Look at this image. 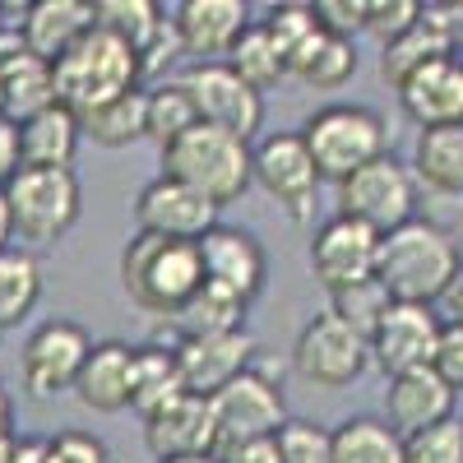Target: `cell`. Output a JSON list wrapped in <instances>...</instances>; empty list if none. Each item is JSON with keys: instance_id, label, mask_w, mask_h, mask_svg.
I'll return each mask as SVG.
<instances>
[{"instance_id": "29", "label": "cell", "mask_w": 463, "mask_h": 463, "mask_svg": "<svg viewBox=\"0 0 463 463\" xmlns=\"http://www.w3.org/2000/svg\"><path fill=\"white\" fill-rule=\"evenodd\" d=\"M412 176L445 200H463V126L421 130L412 148Z\"/></svg>"}, {"instance_id": "10", "label": "cell", "mask_w": 463, "mask_h": 463, "mask_svg": "<svg viewBox=\"0 0 463 463\" xmlns=\"http://www.w3.org/2000/svg\"><path fill=\"white\" fill-rule=\"evenodd\" d=\"M371 362V347L362 334H353L334 311H320L301 325L292 343V366L316 390H347Z\"/></svg>"}, {"instance_id": "2", "label": "cell", "mask_w": 463, "mask_h": 463, "mask_svg": "<svg viewBox=\"0 0 463 463\" xmlns=\"http://www.w3.org/2000/svg\"><path fill=\"white\" fill-rule=\"evenodd\" d=\"M121 283L126 297L148 316H176L181 306L204 288V260L195 241H167L135 232L121 250Z\"/></svg>"}, {"instance_id": "38", "label": "cell", "mask_w": 463, "mask_h": 463, "mask_svg": "<svg viewBox=\"0 0 463 463\" xmlns=\"http://www.w3.org/2000/svg\"><path fill=\"white\" fill-rule=\"evenodd\" d=\"M403 458L408 463H463V421H436V427L403 436Z\"/></svg>"}, {"instance_id": "46", "label": "cell", "mask_w": 463, "mask_h": 463, "mask_svg": "<svg viewBox=\"0 0 463 463\" xmlns=\"http://www.w3.org/2000/svg\"><path fill=\"white\" fill-rule=\"evenodd\" d=\"M440 320L445 325H463V264H458V274L449 279V288L440 292Z\"/></svg>"}, {"instance_id": "9", "label": "cell", "mask_w": 463, "mask_h": 463, "mask_svg": "<svg viewBox=\"0 0 463 463\" xmlns=\"http://www.w3.org/2000/svg\"><path fill=\"white\" fill-rule=\"evenodd\" d=\"M93 353V338L84 325L74 320H47L37 325L24 343V357H19V380H24V394L47 403L65 390H74L84 362Z\"/></svg>"}, {"instance_id": "49", "label": "cell", "mask_w": 463, "mask_h": 463, "mask_svg": "<svg viewBox=\"0 0 463 463\" xmlns=\"http://www.w3.org/2000/svg\"><path fill=\"white\" fill-rule=\"evenodd\" d=\"M158 463H218V454H190V458H158Z\"/></svg>"}, {"instance_id": "19", "label": "cell", "mask_w": 463, "mask_h": 463, "mask_svg": "<svg viewBox=\"0 0 463 463\" xmlns=\"http://www.w3.org/2000/svg\"><path fill=\"white\" fill-rule=\"evenodd\" d=\"M144 440L153 458H190V454H218L213 408L200 394H181L153 417H144Z\"/></svg>"}, {"instance_id": "18", "label": "cell", "mask_w": 463, "mask_h": 463, "mask_svg": "<svg viewBox=\"0 0 463 463\" xmlns=\"http://www.w3.org/2000/svg\"><path fill=\"white\" fill-rule=\"evenodd\" d=\"M172 28L185 56L218 61L232 56V47L250 28V5L246 0H181L172 10Z\"/></svg>"}, {"instance_id": "16", "label": "cell", "mask_w": 463, "mask_h": 463, "mask_svg": "<svg viewBox=\"0 0 463 463\" xmlns=\"http://www.w3.org/2000/svg\"><path fill=\"white\" fill-rule=\"evenodd\" d=\"M200 260H204V283L232 292L237 301H255L269 283V255L260 246L255 232L246 227H227L218 222L209 237L200 241Z\"/></svg>"}, {"instance_id": "36", "label": "cell", "mask_w": 463, "mask_h": 463, "mask_svg": "<svg viewBox=\"0 0 463 463\" xmlns=\"http://www.w3.org/2000/svg\"><path fill=\"white\" fill-rule=\"evenodd\" d=\"M390 306H394V297L384 292L380 279L357 283V288H347V292H334V297H329V311H334L347 329H353V334H362L366 343H371V334L380 329V320L390 316Z\"/></svg>"}, {"instance_id": "28", "label": "cell", "mask_w": 463, "mask_h": 463, "mask_svg": "<svg viewBox=\"0 0 463 463\" xmlns=\"http://www.w3.org/2000/svg\"><path fill=\"white\" fill-rule=\"evenodd\" d=\"M329 463H408L403 436L384 417L357 412L329 431Z\"/></svg>"}, {"instance_id": "23", "label": "cell", "mask_w": 463, "mask_h": 463, "mask_svg": "<svg viewBox=\"0 0 463 463\" xmlns=\"http://www.w3.org/2000/svg\"><path fill=\"white\" fill-rule=\"evenodd\" d=\"M98 10L89 0H28V14L19 24L24 33V47L43 61H61L84 33H93Z\"/></svg>"}, {"instance_id": "6", "label": "cell", "mask_w": 463, "mask_h": 463, "mask_svg": "<svg viewBox=\"0 0 463 463\" xmlns=\"http://www.w3.org/2000/svg\"><path fill=\"white\" fill-rule=\"evenodd\" d=\"M0 195H5L14 237L24 241H61L84 209V185L74 167H19L0 185Z\"/></svg>"}, {"instance_id": "1", "label": "cell", "mask_w": 463, "mask_h": 463, "mask_svg": "<svg viewBox=\"0 0 463 463\" xmlns=\"http://www.w3.org/2000/svg\"><path fill=\"white\" fill-rule=\"evenodd\" d=\"M458 246L431 218H412L399 232L380 237V260H375V279L384 283L394 301H412V306H436L440 292L449 288V279L458 274Z\"/></svg>"}, {"instance_id": "3", "label": "cell", "mask_w": 463, "mask_h": 463, "mask_svg": "<svg viewBox=\"0 0 463 463\" xmlns=\"http://www.w3.org/2000/svg\"><path fill=\"white\" fill-rule=\"evenodd\" d=\"M139 80H144V61L116 33L93 24V33H84L56 61V102L70 107L74 116H89L116 98L135 93Z\"/></svg>"}, {"instance_id": "47", "label": "cell", "mask_w": 463, "mask_h": 463, "mask_svg": "<svg viewBox=\"0 0 463 463\" xmlns=\"http://www.w3.org/2000/svg\"><path fill=\"white\" fill-rule=\"evenodd\" d=\"M5 440H14V399H10L5 384H0V445Z\"/></svg>"}, {"instance_id": "39", "label": "cell", "mask_w": 463, "mask_h": 463, "mask_svg": "<svg viewBox=\"0 0 463 463\" xmlns=\"http://www.w3.org/2000/svg\"><path fill=\"white\" fill-rule=\"evenodd\" d=\"M279 449L283 463H329V431L316 427V421L288 417V427L279 431Z\"/></svg>"}, {"instance_id": "17", "label": "cell", "mask_w": 463, "mask_h": 463, "mask_svg": "<svg viewBox=\"0 0 463 463\" xmlns=\"http://www.w3.org/2000/svg\"><path fill=\"white\" fill-rule=\"evenodd\" d=\"M176 353V366H181V380L190 394L200 399H213L222 384H232L237 375L250 371L255 362V338L246 329L237 334H218V338H185V343H167Z\"/></svg>"}, {"instance_id": "5", "label": "cell", "mask_w": 463, "mask_h": 463, "mask_svg": "<svg viewBox=\"0 0 463 463\" xmlns=\"http://www.w3.org/2000/svg\"><path fill=\"white\" fill-rule=\"evenodd\" d=\"M163 176L200 190L204 200H213L218 209L241 200L255 172H250V144L227 135L218 126H195L185 130L176 144L163 148Z\"/></svg>"}, {"instance_id": "45", "label": "cell", "mask_w": 463, "mask_h": 463, "mask_svg": "<svg viewBox=\"0 0 463 463\" xmlns=\"http://www.w3.org/2000/svg\"><path fill=\"white\" fill-rule=\"evenodd\" d=\"M19 167H24V163H19V126L0 116V185H5Z\"/></svg>"}, {"instance_id": "48", "label": "cell", "mask_w": 463, "mask_h": 463, "mask_svg": "<svg viewBox=\"0 0 463 463\" xmlns=\"http://www.w3.org/2000/svg\"><path fill=\"white\" fill-rule=\"evenodd\" d=\"M10 237H14V227H10V209H5V195H0V250H10Z\"/></svg>"}, {"instance_id": "43", "label": "cell", "mask_w": 463, "mask_h": 463, "mask_svg": "<svg viewBox=\"0 0 463 463\" xmlns=\"http://www.w3.org/2000/svg\"><path fill=\"white\" fill-rule=\"evenodd\" d=\"M316 19L338 37L366 33V0H316Z\"/></svg>"}, {"instance_id": "13", "label": "cell", "mask_w": 463, "mask_h": 463, "mask_svg": "<svg viewBox=\"0 0 463 463\" xmlns=\"http://www.w3.org/2000/svg\"><path fill=\"white\" fill-rule=\"evenodd\" d=\"M375 260H380V232H371L357 218H343V213L320 222L316 241H311V274L329 297L357 288V283H371Z\"/></svg>"}, {"instance_id": "34", "label": "cell", "mask_w": 463, "mask_h": 463, "mask_svg": "<svg viewBox=\"0 0 463 463\" xmlns=\"http://www.w3.org/2000/svg\"><path fill=\"white\" fill-rule=\"evenodd\" d=\"M227 65L241 74V80L264 98L269 89H274L279 80H288V56L279 52V43L264 33V24H250L246 33H241V43L232 47V56H227Z\"/></svg>"}, {"instance_id": "12", "label": "cell", "mask_w": 463, "mask_h": 463, "mask_svg": "<svg viewBox=\"0 0 463 463\" xmlns=\"http://www.w3.org/2000/svg\"><path fill=\"white\" fill-rule=\"evenodd\" d=\"M209 408H213V427H218V454L232 445H246V440H269L288 427L283 390L255 366L232 384H222L209 399Z\"/></svg>"}, {"instance_id": "37", "label": "cell", "mask_w": 463, "mask_h": 463, "mask_svg": "<svg viewBox=\"0 0 463 463\" xmlns=\"http://www.w3.org/2000/svg\"><path fill=\"white\" fill-rule=\"evenodd\" d=\"M260 24H264V33L279 43V52H283L288 61H292V56H297V52L325 28V24L316 19V5H292V0H288V5H274Z\"/></svg>"}, {"instance_id": "22", "label": "cell", "mask_w": 463, "mask_h": 463, "mask_svg": "<svg viewBox=\"0 0 463 463\" xmlns=\"http://www.w3.org/2000/svg\"><path fill=\"white\" fill-rule=\"evenodd\" d=\"M454 43H458V24L445 19L440 10H421V19L403 37L380 47V80L403 89L421 65H431L440 56H454Z\"/></svg>"}, {"instance_id": "50", "label": "cell", "mask_w": 463, "mask_h": 463, "mask_svg": "<svg viewBox=\"0 0 463 463\" xmlns=\"http://www.w3.org/2000/svg\"><path fill=\"white\" fill-rule=\"evenodd\" d=\"M0 463H10V440H5V445H0Z\"/></svg>"}, {"instance_id": "20", "label": "cell", "mask_w": 463, "mask_h": 463, "mask_svg": "<svg viewBox=\"0 0 463 463\" xmlns=\"http://www.w3.org/2000/svg\"><path fill=\"white\" fill-rule=\"evenodd\" d=\"M399 102L408 111V121H417L421 130L463 126V52L421 65L399 89Z\"/></svg>"}, {"instance_id": "21", "label": "cell", "mask_w": 463, "mask_h": 463, "mask_svg": "<svg viewBox=\"0 0 463 463\" xmlns=\"http://www.w3.org/2000/svg\"><path fill=\"white\" fill-rule=\"evenodd\" d=\"M449 417H454V390L431 366L394 375L390 390H384V421L399 436H417V431L436 427V421H449Z\"/></svg>"}, {"instance_id": "33", "label": "cell", "mask_w": 463, "mask_h": 463, "mask_svg": "<svg viewBox=\"0 0 463 463\" xmlns=\"http://www.w3.org/2000/svg\"><path fill=\"white\" fill-rule=\"evenodd\" d=\"M80 126H84V135H89L93 144H102V148H126V144H135V139H148V93L135 89V93H126V98H116V102H107V107L80 116Z\"/></svg>"}, {"instance_id": "8", "label": "cell", "mask_w": 463, "mask_h": 463, "mask_svg": "<svg viewBox=\"0 0 463 463\" xmlns=\"http://www.w3.org/2000/svg\"><path fill=\"white\" fill-rule=\"evenodd\" d=\"M250 172L260 181V190L269 200H279V209L292 222H306L316 213V190H320V172L316 158L306 148L301 130H279V135H264L250 148Z\"/></svg>"}, {"instance_id": "30", "label": "cell", "mask_w": 463, "mask_h": 463, "mask_svg": "<svg viewBox=\"0 0 463 463\" xmlns=\"http://www.w3.org/2000/svg\"><path fill=\"white\" fill-rule=\"evenodd\" d=\"M288 74H292V80H301L306 89H343L357 74V47H353V37H338V33L320 28L311 43H306L288 61Z\"/></svg>"}, {"instance_id": "14", "label": "cell", "mask_w": 463, "mask_h": 463, "mask_svg": "<svg viewBox=\"0 0 463 463\" xmlns=\"http://www.w3.org/2000/svg\"><path fill=\"white\" fill-rule=\"evenodd\" d=\"M213 227H218V204L172 176H153L135 200V232H148V237L200 246Z\"/></svg>"}, {"instance_id": "31", "label": "cell", "mask_w": 463, "mask_h": 463, "mask_svg": "<svg viewBox=\"0 0 463 463\" xmlns=\"http://www.w3.org/2000/svg\"><path fill=\"white\" fill-rule=\"evenodd\" d=\"M190 394L185 380H181V366H176V353L163 343H144L135 347V380H130V408L139 417H153L158 408H167L172 399Z\"/></svg>"}, {"instance_id": "44", "label": "cell", "mask_w": 463, "mask_h": 463, "mask_svg": "<svg viewBox=\"0 0 463 463\" xmlns=\"http://www.w3.org/2000/svg\"><path fill=\"white\" fill-rule=\"evenodd\" d=\"M218 463H283V449H279V436H269V440H246V445L222 449Z\"/></svg>"}, {"instance_id": "11", "label": "cell", "mask_w": 463, "mask_h": 463, "mask_svg": "<svg viewBox=\"0 0 463 463\" xmlns=\"http://www.w3.org/2000/svg\"><path fill=\"white\" fill-rule=\"evenodd\" d=\"M181 89L195 98L200 126H218L237 139H255L264 126V98L227 61H195L181 74Z\"/></svg>"}, {"instance_id": "42", "label": "cell", "mask_w": 463, "mask_h": 463, "mask_svg": "<svg viewBox=\"0 0 463 463\" xmlns=\"http://www.w3.org/2000/svg\"><path fill=\"white\" fill-rule=\"evenodd\" d=\"M431 371L449 384L454 394L463 390V325H445V329H440V343H436Z\"/></svg>"}, {"instance_id": "32", "label": "cell", "mask_w": 463, "mask_h": 463, "mask_svg": "<svg viewBox=\"0 0 463 463\" xmlns=\"http://www.w3.org/2000/svg\"><path fill=\"white\" fill-rule=\"evenodd\" d=\"M43 301V264L33 250L10 246L0 250V329H14Z\"/></svg>"}, {"instance_id": "7", "label": "cell", "mask_w": 463, "mask_h": 463, "mask_svg": "<svg viewBox=\"0 0 463 463\" xmlns=\"http://www.w3.org/2000/svg\"><path fill=\"white\" fill-rule=\"evenodd\" d=\"M338 213L343 218H357L371 232L390 237L403 222L417 218V176L408 163H399L394 153L366 163L357 176H347L338 185Z\"/></svg>"}, {"instance_id": "27", "label": "cell", "mask_w": 463, "mask_h": 463, "mask_svg": "<svg viewBox=\"0 0 463 463\" xmlns=\"http://www.w3.org/2000/svg\"><path fill=\"white\" fill-rule=\"evenodd\" d=\"M246 329V301H237L232 292L204 283L190 297L176 316H167V343H185V338H218V334H237Z\"/></svg>"}, {"instance_id": "41", "label": "cell", "mask_w": 463, "mask_h": 463, "mask_svg": "<svg viewBox=\"0 0 463 463\" xmlns=\"http://www.w3.org/2000/svg\"><path fill=\"white\" fill-rule=\"evenodd\" d=\"M47 463H111V449L93 431H56L47 436Z\"/></svg>"}, {"instance_id": "24", "label": "cell", "mask_w": 463, "mask_h": 463, "mask_svg": "<svg viewBox=\"0 0 463 463\" xmlns=\"http://www.w3.org/2000/svg\"><path fill=\"white\" fill-rule=\"evenodd\" d=\"M130 380H135V347L121 338L93 343L80 380H74V399L89 412H126L130 408Z\"/></svg>"}, {"instance_id": "35", "label": "cell", "mask_w": 463, "mask_h": 463, "mask_svg": "<svg viewBox=\"0 0 463 463\" xmlns=\"http://www.w3.org/2000/svg\"><path fill=\"white\" fill-rule=\"evenodd\" d=\"M195 126H200V111H195V98L181 89V80H167L158 89H148V139L158 148L176 144Z\"/></svg>"}, {"instance_id": "26", "label": "cell", "mask_w": 463, "mask_h": 463, "mask_svg": "<svg viewBox=\"0 0 463 463\" xmlns=\"http://www.w3.org/2000/svg\"><path fill=\"white\" fill-rule=\"evenodd\" d=\"M80 139H84L80 116L56 102L19 126V163L24 167H70L74 153H80Z\"/></svg>"}, {"instance_id": "15", "label": "cell", "mask_w": 463, "mask_h": 463, "mask_svg": "<svg viewBox=\"0 0 463 463\" xmlns=\"http://www.w3.org/2000/svg\"><path fill=\"white\" fill-rule=\"evenodd\" d=\"M440 311L436 306H412V301H394L390 316L380 320V329L371 334V362L384 371V375H408V371H421L431 366L436 357V343H440Z\"/></svg>"}, {"instance_id": "25", "label": "cell", "mask_w": 463, "mask_h": 463, "mask_svg": "<svg viewBox=\"0 0 463 463\" xmlns=\"http://www.w3.org/2000/svg\"><path fill=\"white\" fill-rule=\"evenodd\" d=\"M47 107H56V65L52 61L19 52L14 61L0 65V116L5 121L24 126Z\"/></svg>"}, {"instance_id": "4", "label": "cell", "mask_w": 463, "mask_h": 463, "mask_svg": "<svg viewBox=\"0 0 463 463\" xmlns=\"http://www.w3.org/2000/svg\"><path fill=\"white\" fill-rule=\"evenodd\" d=\"M301 139L316 158L320 181L343 185L347 176H357L366 163L390 153V126L375 107L362 102H329L316 116H306Z\"/></svg>"}, {"instance_id": "40", "label": "cell", "mask_w": 463, "mask_h": 463, "mask_svg": "<svg viewBox=\"0 0 463 463\" xmlns=\"http://www.w3.org/2000/svg\"><path fill=\"white\" fill-rule=\"evenodd\" d=\"M427 5H417V0H366V33L380 37V47L384 43H394V37H403Z\"/></svg>"}]
</instances>
